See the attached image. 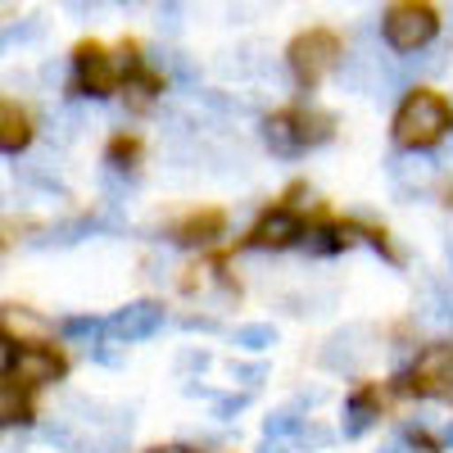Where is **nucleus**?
I'll return each instance as SVG.
<instances>
[{"label":"nucleus","instance_id":"1","mask_svg":"<svg viewBox=\"0 0 453 453\" xmlns=\"http://www.w3.org/2000/svg\"><path fill=\"white\" fill-rule=\"evenodd\" d=\"M449 104L440 100V96H431V91H418V96H408L403 104H399V113H395V136H399V145H408V150H422V145H435L444 132H449Z\"/></svg>","mask_w":453,"mask_h":453},{"label":"nucleus","instance_id":"2","mask_svg":"<svg viewBox=\"0 0 453 453\" xmlns=\"http://www.w3.org/2000/svg\"><path fill=\"white\" fill-rule=\"evenodd\" d=\"M435 27H440V19L426 0H403V5H395L386 14V42L395 50H422L435 36Z\"/></svg>","mask_w":453,"mask_h":453},{"label":"nucleus","instance_id":"3","mask_svg":"<svg viewBox=\"0 0 453 453\" xmlns=\"http://www.w3.org/2000/svg\"><path fill=\"white\" fill-rule=\"evenodd\" d=\"M340 64V42L331 32H309V36H299V42L290 46V68H295V78L299 82H322L326 73Z\"/></svg>","mask_w":453,"mask_h":453},{"label":"nucleus","instance_id":"4","mask_svg":"<svg viewBox=\"0 0 453 453\" xmlns=\"http://www.w3.org/2000/svg\"><path fill=\"white\" fill-rule=\"evenodd\" d=\"M412 381L426 395H449L453 390V345H426L418 367H412Z\"/></svg>","mask_w":453,"mask_h":453},{"label":"nucleus","instance_id":"5","mask_svg":"<svg viewBox=\"0 0 453 453\" xmlns=\"http://www.w3.org/2000/svg\"><path fill=\"white\" fill-rule=\"evenodd\" d=\"M386 173H390L399 196H422L435 177V159H426L422 150H408V155H390Z\"/></svg>","mask_w":453,"mask_h":453},{"label":"nucleus","instance_id":"6","mask_svg":"<svg viewBox=\"0 0 453 453\" xmlns=\"http://www.w3.org/2000/svg\"><path fill=\"white\" fill-rule=\"evenodd\" d=\"M367 331L363 326H345V331H335L331 340H326V349H322V363L331 367V372H354L363 358H367Z\"/></svg>","mask_w":453,"mask_h":453},{"label":"nucleus","instance_id":"7","mask_svg":"<svg viewBox=\"0 0 453 453\" xmlns=\"http://www.w3.org/2000/svg\"><path fill=\"white\" fill-rule=\"evenodd\" d=\"M164 326V309L159 304H127L109 318V331L119 335V340H145V335H155Z\"/></svg>","mask_w":453,"mask_h":453},{"label":"nucleus","instance_id":"8","mask_svg":"<svg viewBox=\"0 0 453 453\" xmlns=\"http://www.w3.org/2000/svg\"><path fill=\"white\" fill-rule=\"evenodd\" d=\"M10 367H14V381H27V386H50L64 376V363L50 349H23L19 358L10 354Z\"/></svg>","mask_w":453,"mask_h":453},{"label":"nucleus","instance_id":"9","mask_svg":"<svg viewBox=\"0 0 453 453\" xmlns=\"http://www.w3.org/2000/svg\"><path fill=\"white\" fill-rule=\"evenodd\" d=\"M78 73H82V87L91 96H109L113 82H119V68H113L100 50H78Z\"/></svg>","mask_w":453,"mask_h":453},{"label":"nucleus","instance_id":"10","mask_svg":"<svg viewBox=\"0 0 453 453\" xmlns=\"http://www.w3.org/2000/svg\"><path fill=\"white\" fill-rule=\"evenodd\" d=\"M295 236H304L299 232V218H290V213H268L258 226H254V245H263V250H281V245H290Z\"/></svg>","mask_w":453,"mask_h":453},{"label":"nucleus","instance_id":"11","mask_svg":"<svg viewBox=\"0 0 453 453\" xmlns=\"http://www.w3.org/2000/svg\"><path fill=\"white\" fill-rule=\"evenodd\" d=\"M263 141H268L277 155H295V150H304L299 119H268V123H263Z\"/></svg>","mask_w":453,"mask_h":453},{"label":"nucleus","instance_id":"12","mask_svg":"<svg viewBox=\"0 0 453 453\" xmlns=\"http://www.w3.org/2000/svg\"><path fill=\"white\" fill-rule=\"evenodd\" d=\"M150 64H155L159 73H168V78H173L177 87H186V91H191V87L200 82V73H196L191 64H186L177 50H150Z\"/></svg>","mask_w":453,"mask_h":453},{"label":"nucleus","instance_id":"13","mask_svg":"<svg viewBox=\"0 0 453 453\" xmlns=\"http://www.w3.org/2000/svg\"><path fill=\"white\" fill-rule=\"evenodd\" d=\"M304 426H299V418H295V408H281V412H273L268 422H263V440H281V435H299Z\"/></svg>","mask_w":453,"mask_h":453},{"label":"nucleus","instance_id":"14","mask_svg":"<svg viewBox=\"0 0 453 453\" xmlns=\"http://www.w3.org/2000/svg\"><path fill=\"white\" fill-rule=\"evenodd\" d=\"M236 345H241V349H254V354H258V349L277 345V331H273V326H263V322H254V326H241V331H236Z\"/></svg>","mask_w":453,"mask_h":453},{"label":"nucleus","instance_id":"15","mask_svg":"<svg viewBox=\"0 0 453 453\" xmlns=\"http://www.w3.org/2000/svg\"><path fill=\"white\" fill-rule=\"evenodd\" d=\"M372 418H376L372 399H367V395H358V399L349 403V422H345V435H349V440H354V435H363V431L372 426Z\"/></svg>","mask_w":453,"mask_h":453},{"label":"nucleus","instance_id":"16","mask_svg":"<svg viewBox=\"0 0 453 453\" xmlns=\"http://www.w3.org/2000/svg\"><path fill=\"white\" fill-rule=\"evenodd\" d=\"M0 412H5V426H14V422H23V412H27V403H23V395L14 390V376L5 381V390H0Z\"/></svg>","mask_w":453,"mask_h":453},{"label":"nucleus","instance_id":"17","mask_svg":"<svg viewBox=\"0 0 453 453\" xmlns=\"http://www.w3.org/2000/svg\"><path fill=\"white\" fill-rule=\"evenodd\" d=\"M27 141V123H23V113H14L10 104H5V150L14 155V150Z\"/></svg>","mask_w":453,"mask_h":453},{"label":"nucleus","instance_id":"18","mask_svg":"<svg viewBox=\"0 0 453 453\" xmlns=\"http://www.w3.org/2000/svg\"><path fill=\"white\" fill-rule=\"evenodd\" d=\"M155 27L159 32H177L181 27V0H164V5L155 10Z\"/></svg>","mask_w":453,"mask_h":453},{"label":"nucleus","instance_id":"19","mask_svg":"<svg viewBox=\"0 0 453 453\" xmlns=\"http://www.w3.org/2000/svg\"><path fill=\"white\" fill-rule=\"evenodd\" d=\"M213 232H218V218L209 213V218L186 222V226H181V241H213Z\"/></svg>","mask_w":453,"mask_h":453},{"label":"nucleus","instance_id":"20","mask_svg":"<svg viewBox=\"0 0 453 453\" xmlns=\"http://www.w3.org/2000/svg\"><path fill=\"white\" fill-rule=\"evenodd\" d=\"M64 331L78 335V340H96L100 335V322L96 318H73V322H64Z\"/></svg>","mask_w":453,"mask_h":453},{"label":"nucleus","instance_id":"21","mask_svg":"<svg viewBox=\"0 0 453 453\" xmlns=\"http://www.w3.org/2000/svg\"><path fill=\"white\" fill-rule=\"evenodd\" d=\"M232 381L258 386V381H263V363H232Z\"/></svg>","mask_w":453,"mask_h":453},{"label":"nucleus","instance_id":"22","mask_svg":"<svg viewBox=\"0 0 453 453\" xmlns=\"http://www.w3.org/2000/svg\"><path fill=\"white\" fill-rule=\"evenodd\" d=\"M295 440H299V449H322V444H326L331 435H326L322 426H304V431H299Z\"/></svg>","mask_w":453,"mask_h":453},{"label":"nucleus","instance_id":"23","mask_svg":"<svg viewBox=\"0 0 453 453\" xmlns=\"http://www.w3.org/2000/svg\"><path fill=\"white\" fill-rule=\"evenodd\" d=\"M32 36H36L32 23H27V27H10V32H5V46H14V42H32Z\"/></svg>","mask_w":453,"mask_h":453},{"label":"nucleus","instance_id":"24","mask_svg":"<svg viewBox=\"0 0 453 453\" xmlns=\"http://www.w3.org/2000/svg\"><path fill=\"white\" fill-rule=\"evenodd\" d=\"M309 250H318V254H326V250H335V241H331V232H313V241H304Z\"/></svg>","mask_w":453,"mask_h":453},{"label":"nucleus","instance_id":"25","mask_svg":"<svg viewBox=\"0 0 453 453\" xmlns=\"http://www.w3.org/2000/svg\"><path fill=\"white\" fill-rule=\"evenodd\" d=\"M236 408H245V395H236V399H218V418H232Z\"/></svg>","mask_w":453,"mask_h":453},{"label":"nucleus","instance_id":"26","mask_svg":"<svg viewBox=\"0 0 453 453\" xmlns=\"http://www.w3.org/2000/svg\"><path fill=\"white\" fill-rule=\"evenodd\" d=\"M381 453H418V449H412V444H408V440H390V444H386V449H381Z\"/></svg>","mask_w":453,"mask_h":453},{"label":"nucleus","instance_id":"27","mask_svg":"<svg viewBox=\"0 0 453 453\" xmlns=\"http://www.w3.org/2000/svg\"><path fill=\"white\" fill-rule=\"evenodd\" d=\"M186 331H213L209 318H186Z\"/></svg>","mask_w":453,"mask_h":453},{"label":"nucleus","instance_id":"28","mask_svg":"<svg viewBox=\"0 0 453 453\" xmlns=\"http://www.w3.org/2000/svg\"><path fill=\"white\" fill-rule=\"evenodd\" d=\"M258 453H290V449H286V444H277V440H263V449H258Z\"/></svg>","mask_w":453,"mask_h":453},{"label":"nucleus","instance_id":"29","mask_svg":"<svg viewBox=\"0 0 453 453\" xmlns=\"http://www.w3.org/2000/svg\"><path fill=\"white\" fill-rule=\"evenodd\" d=\"M150 453H196V449H186V444H168V449H150Z\"/></svg>","mask_w":453,"mask_h":453},{"label":"nucleus","instance_id":"30","mask_svg":"<svg viewBox=\"0 0 453 453\" xmlns=\"http://www.w3.org/2000/svg\"><path fill=\"white\" fill-rule=\"evenodd\" d=\"M444 318L453 322V299H444Z\"/></svg>","mask_w":453,"mask_h":453},{"label":"nucleus","instance_id":"31","mask_svg":"<svg viewBox=\"0 0 453 453\" xmlns=\"http://www.w3.org/2000/svg\"><path fill=\"white\" fill-rule=\"evenodd\" d=\"M444 444H453V426H444Z\"/></svg>","mask_w":453,"mask_h":453},{"label":"nucleus","instance_id":"32","mask_svg":"<svg viewBox=\"0 0 453 453\" xmlns=\"http://www.w3.org/2000/svg\"><path fill=\"white\" fill-rule=\"evenodd\" d=\"M449 258H453V241H449Z\"/></svg>","mask_w":453,"mask_h":453}]
</instances>
